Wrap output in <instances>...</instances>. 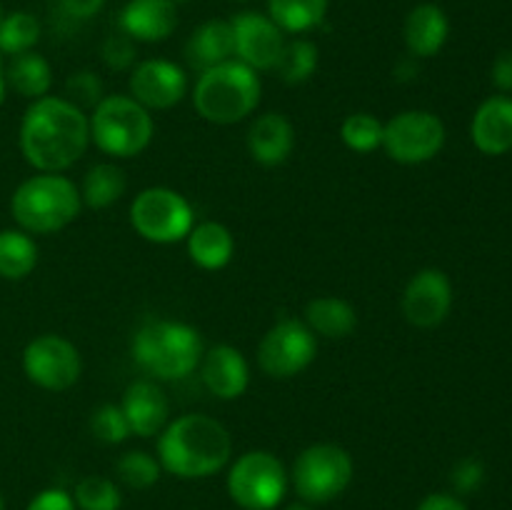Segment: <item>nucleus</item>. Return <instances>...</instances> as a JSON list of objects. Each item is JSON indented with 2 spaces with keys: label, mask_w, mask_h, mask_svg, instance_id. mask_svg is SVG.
<instances>
[{
  "label": "nucleus",
  "mask_w": 512,
  "mask_h": 510,
  "mask_svg": "<svg viewBox=\"0 0 512 510\" xmlns=\"http://www.w3.org/2000/svg\"><path fill=\"white\" fill-rule=\"evenodd\" d=\"M445 145V123L430 110H403L383 128V145L390 160L420 165L433 160Z\"/></svg>",
  "instance_id": "9d476101"
},
{
  "label": "nucleus",
  "mask_w": 512,
  "mask_h": 510,
  "mask_svg": "<svg viewBox=\"0 0 512 510\" xmlns=\"http://www.w3.org/2000/svg\"><path fill=\"white\" fill-rule=\"evenodd\" d=\"M115 473H118L120 483L128 485V488L148 490L158 483L163 468H160V460L155 455L145 453V450H128L115 463Z\"/></svg>",
  "instance_id": "7c9ffc66"
},
{
  "label": "nucleus",
  "mask_w": 512,
  "mask_h": 510,
  "mask_svg": "<svg viewBox=\"0 0 512 510\" xmlns=\"http://www.w3.org/2000/svg\"><path fill=\"white\" fill-rule=\"evenodd\" d=\"M228 495L243 510H273L288 493L290 475L268 450H248L228 470Z\"/></svg>",
  "instance_id": "6e6552de"
},
{
  "label": "nucleus",
  "mask_w": 512,
  "mask_h": 510,
  "mask_svg": "<svg viewBox=\"0 0 512 510\" xmlns=\"http://www.w3.org/2000/svg\"><path fill=\"white\" fill-rule=\"evenodd\" d=\"M5 90H8V85H5V63H3V53H0V105H3L5 100Z\"/></svg>",
  "instance_id": "79ce46f5"
},
{
  "label": "nucleus",
  "mask_w": 512,
  "mask_h": 510,
  "mask_svg": "<svg viewBox=\"0 0 512 510\" xmlns=\"http://www.w3.org/2000/svg\"><path fill=\"white\" fill-rule=\"evenodd\" d=\"M23 370L30 383H35L38 388L60 393L78 383L83 363H80L78 348L68 338L45 333L25 345Z\"/></svg>",
  "instance_id": "f8f14e48"
},
{
  "label": "nucleus",
  "mask_w": 512,
  "mask_h": 510,
  "mask_svg": "<svg viewBox=\"0 0 512 510\" xmlns=\"http://www.w3.org/2000/svg\"><path fill=\"white\" fill-rule=\"evenodd\" d=\"M485 480V468L478 458H463L453 468V475H450V483L458 493H475V490L483 485Z\"/></svg>",
  "instance_id": "e433bc0d"
},
{
  "label": "nucleus",
  "mask_w": 512,
  "mask_h": 510,
  "mask_svg": "<svg viewBox=\"0 0 512 510\" xmlns=\"http://www.w3.org/2000/svg\"><path fill=\"white\" fill-rule=\"evenodd\" d=\"M318 45L313 40H305V38H295V40H285L283 45V53H280L278 65V78L288 85H300L305 80L313 78V73L318 70Z\"/></svg>",
  "instance_id": "c85d7f7f"
},
{
  "label": "nucleus",
  "mask_w": 512,
  "mask_h": 510,
  "mask_svg": "<svg viewBox=\"0 0 512 510\" xmlns=\"http://www.w3.org/2000/svg\"><path fill=\"white\" fill-rule=\"evenodd\" d=\"M285 510H313V508H310L308 503H293V505H288Z\"/></svg>",
  "instance_id": "37998d69"
},
{
  "label": "nucleus",
  "mask_w": 512,
  "mask_h": 510,
  "mask_svg": "<svg viewBox=\"0 0 512 510\" xmlns=\"http://www.w3.org/2000/svg\"><path fill=\"white\" fill-rule=\"evenodd\" d=\"M90 143L113 158H135L155 135L153 115L130 95H105L88 115Z\"/></svg>",
  "instance_id": "423d86ee"
},
{
  "label": "nucleus",
  "mask_w": 512,
  "mask_h": 510,
  "mask_svg": "<svg viewBox=\"0 0 512 510\" xmlns=\"http://www.w3.org/2000/svg\"><path fill=\"white\" fill-rule=\"evenodd\" d=\"M65 93L70 95V103H75L78 108H95L105 98L103 80L90 70H78V73L70 75L65 80Z\"/></svg>",
  "instance_id": "f704fd0d"
},
{
  "label": "nucleus",
  "mask_w": 512,
  "mask_h": 510,
  "mask_svg": "<svg viewBox=\"0 0 512 510\" xmlns=\"http://www.w3.org/2000/svg\"><path fill=\"white\" fill-rule=\"evenodd\" d=\"M173 5H183V3H190V0H170Z\"/></svg>",
  "instance_id": "c03bdc74"
},
{
  "label": "nucleus",
  "mask_w": 512,
  "mask_h": 510,
  "mask_svg": "<svg viewBox=\"0 0 512 510\" xmlns=\"http://www.w3.org/2000/svg\"><path fill=\"white\" fill-rule=\"evenodd\" d=\"M130 98L148 110H168L188 95V73L165 58L143 60L128 80Z\"/></svg>",
  "instance_id": "4468645a"
},
{
  "label": "nucleus",
  "mask_w": 512,
  "mask_h": 510,
  "mask_svg": "<svg viewBox=\"0 0 512 510\" xmlns=\"http://www.w3.org/2000/svg\"><path fill=\"white\" fill-rule=\"evenodd\" d=\"M450 35V20L435 3H420L408 13L403 25L405 48L413 58H433L443 50Z\"/></svg>",
  "instance_id": "412c9836"
},
{
  "label": "nucleus",
  "mask_w": 512,
  "mask_h": 510,
  "mask_svg": "<svg viewBox=\"0 0 512 510\" xmlns=\"http://www.w3.org/2000/svg\"><path fill=\"white\" fill-rule=\"evenodd\" d=\"M303 323L320 338L343 340L358 328V313L348 300L335 298V295H320L305 305Z\"/></svg>",
  "instance_id": "b1692460"
},
{
  "label": "nucleus",
  "mask_w": 512,
  "mask_h": 510,
  "mask_svg": "<svg viewBox=\"0 0 512 510\" xmlns=\"http://www.w3.org/2000/svg\"><path fill=\"white\" fill-rule=\"evenodd\" d=\"M65 13L75 20H90L103 10L105 0H60Z\"/></svg>",
  "instance_id": "ea45409f"
},
{
  "label": "nucleus",
  "mask_w": 512,
  "mask_h": 510,
  "mask_svg": "<svg viewBox=\"0 0 512 510\" xmlns=\"http://www.w3.org/2000/svg\"><path fill=\"white\" fill-rule=\"evenodd\" d=\"M203 353L198 330L180 320H148L133 338V360L155 380L188 378L200 365Z\"/></svg>",
  "instance_id": "7ed1b4c3"
},
{
  "label": "nucleus",
  "mask_w": 512,
  "mask_h": 510,
  "mask_svg": "<svg viewBox=\"0 0 512 510\" xmlns=\"http://www.w3.org/2000/svg\"><path fill=\"white\" fill-rule=\"evenodd\" d=\"M235 40V60L260 70H275L280 53L285 45V33L263 13L255 10H243V13L230 18Z\"/></svg>",
  "instance_id": "ddd939ff"
},
{
  "label": "nucleus",
  "mask_w": 512,
  "mask_h": 510,
  "mask_svg": "<svg viewBox=\"0 0 512 510\" xmlns=\"http://www.w3.org/2000/svg\"><path fill=\"white\" fill-rule=\"evenodd\" d=\"M38 265V245L20 228L0 230V278L23 280Z\"/></svg>",
  "instance_id": "cd10ccee"
},
{
  "label": "nucleus",
  "mask_w": 512,
  "mask_h": 510,
  "mask_svg": "<svg viewBox=\"0 0 512 510\" xmlns=\"http://www.w3.org/2000/svg\"><path fill=\"white\" fill-rule=\"evenodd\" d=\"M233 438L220 420L185 413L158 435V460L165 473L183 480L210 478L230 463Z\"/></svg>",
  "instance_id": "f03ea898"
},
{
  "label": "nucleus",
  "mask_w": 512,
  "mask_h": 510,
  "mask_svg": "<svg viewBox=\"0 0 512 510\" xmlns=\"http://www.w3.org/2000/svg\"><path fill=\"white\" fill-rule=\"evenodd\" d=\"M125 188H128V180H125L123 168H118L115 163H98L83 175V183H80L78 190L83 205L93 210H103L118 203L125 195Z\"/></svg>",
  "instance_id": "bb28decb"
},
{
  "label": "nucleus",
  "mask_w": 512,
  "mask_h": 510,
  "mask_svg": "<svg viewBox=\"0 0 512 510\" xmlns=\"http://www.w3.org/2000/svg\"><path fill=\"white\" fill-rule=\"evenodd\" d=\"M240 3H248V0H240Z\"/></svg>",
  "instance_id": "de8ad7c7"
},
{
  "label": "nucleus",
  "mask_w": 512,
  "mask_h": 510,
  "mask_svg": "<svg viewBox=\"0 0 512 510\" xmlns=\"http://www.w3.org/2000/svg\"><path fill=\"white\" fill-rule=\"evenodd\" d=\"M25 510H78L75 508L73 495L65 493L63 488H48L40 490Z\"/></svg>",
  "instance_id": "4c0bfd02"
},
{
  "label": "nucleus",
  "mask_w": 512,
  "mask_h": 510,
  "mask_svg": "<svg viewBox=\"0 0 512 510\" xmlns=\"http://www.w3.org/2000/svg\"><path fill=\"white\" fill-rule=\"evenodd\" d=\"M200 378L210 395L220 400H235L248 390L250 365L233 345H213L200 360Z\"/></svg>",
  "instance_id": "f3484780"
},
{
  "label": "nucleus",
  "mask_w": 512,
  "mask_h": 510,
  "mask_svg": "<svg viewBox=\"0 0 512 510\" xmlns=\"http://www.w3.org/2000/svg\"><path fill=\"white\" fill-rule=\"evenodd\" d=\"M40 40V20L28 10H15L0 20V53L20 55L35 48Z\"/></svg>",
  "instance_id": "c756f323"
},
{
  "label": "nucleus",
  "mask_w": 512,
  "mask_h": 510,
  "mask_svg": "<svg viewBox=\"0 0 512 510\" xmlns=\"http://www.w3.org/2000/svg\"><path fill=\"white\" fill-rule=\"evenodd\" d=\"M0 20H3V8H0Z\"/></svg>",
  "instance_id": "49530a36"
},
{
  "label": "nucleus",
  "mask_w": 512,
  "mask_h": 510,
  "mask_svg": "<svg viewBox=\"0 0 512 510\" xmlns=\"http://www.w3.org/2000/svg\"><path fill=\"white\" fill-rule=\"evenodd\" d=\"M258 73L240 60H225L198 75L193 105L203 120L213 125H235L255 113L260 105Z\"/></svg>",
  "instance_id": "39448f33"
},
{
  "label": "nucleus",
  "mask_w": 512,
  "mask_h": 510,
  "mask_svg": "<svg viewBox=\"0 0 512 510\" xmlns=\"http://www.w3.org/2000/svg\"><path fill=\"white\" fill-rule=\"evenodd\" d=\"M383 128L373 113H353L340 125V138L353 153H373L383 145Z\"/></svg>",
  "instance_id": "473e14b6"
},
{
  "label": "nucleus",
  "mask_w": 512,
  "mask_h": 510,
  "mask_svg": "<svg viewBox=\"0 0 512 510\" xmlns=\"http://www.w3.org/2000/svg\"><path fill=\"white\" fill-rule=\"evenodd\" d=\"M453 308V283L438 268H425L403 290V315L415 328H438Z\"/></svg>",
  "instance_id": "2eb2a0df"
},
{
  "label": "nucleus",
  "mask_w": 512,
  "mask_h": 510,
  "mask_svg": "<svg viewBox=\"0 0 512 510\" xmlns=\"http://www.w3.org/2000/svg\"><path fill=\"white\" fill-rule=\"evenodd\" d=\"M5 85L10 90H15L20 98H45L50 93V88H53V68L35 50L13 55L10 63L5 65Z\"/></svg>",
  "instance_id": "393cba45"
},
{
  "label": "nucleus",
  "mask_w": 512,
  "mask_h": 510,
  "mask_svg": "<svg viewBox=\"0 0 512 510\" xmlns=\"http://www.w3.org/2000/svg\"><path fill=\"white\" fill-rule=\"evenodd\" d=\"M18 145L23 158L38 173H63L88 150V115L58 95L33 100L20 120Z\"/></svg>",
  "instance_id": "f257e3e1"
},
{
  "label": "nucleus",
  "mask_w": 512,
  "mask_h": 510,
  "mask_svg": "<svg viewBox=\"0 0 512 510\" xmlns=\"http://www.w3.org/2000/svg\"><path fill=\"white\" fill-rule=\"evenodd\" d=\"M130 225L143 240L155 245L180 243L195 225V210L183 193L153 185L130 203Z\"/></svg>",
  "instance_id": "1a4fd4ad"
},
{
  "label": "nucleus",
  "mask_w": 512,
  "mask_h": 510,
  "mask_svg": "<svg viewBox=\"0 0 512 510\" xmlns=\"http://www.w3.org/2000/svg\"><path fill=\"white\" fill-rule=\"evenodd\" d=\"M78 185L60 173H38L23 180L10 198V215L30 235H50L68 228L80 215Z\"/></svg>",
  "instance_id": "20e7f679"
},
{
  "label": "nucleus",
  "mask_w": 512,
  "mask_h": 510,
  "mask_svg": "<svg viewBox=\"0 0 512 510\" xmlns=\"http://www.w3.org/2000/svg\"><path fill=\"white\" fill-rule=\"evenodd\" d=\"M493 85L500 93H512V50H503L493 63Z\"/></svg>",
  "instance_id": "58836bf2"
},
{
  "label": "nucleus",
  "mask_w": 512,
  "mask_h": 510,
  "mask_svg": "<svg viewBox=\"0 0 512 510\" xmlns=\"http://www.w3.org/2000/svg\"><path fill=\"white\" fill-rule=\"evenodd\" d=\"M125 420L130 425V435L138 438H153L170 423V403L165 390L155 380L140 378L125 388L120 400Z\"/></svg>",
  "instance_id": "dca6fc26"
},
{
  "label": "nucleus",
  "mask_w": 512,
  "mask_h": 510,
  "mask_svg": "<svg viewBox=\"0 0 512 510\" xmlns=\"http://www.w3.org/2000/svg\"><path fill=\"white\" fill-rule=\"evenodd\" d=\"M73 500L78 510H120L123 495L115 480L103 478V475H85L75 485Z\"/></svg>",
  "instance_id": "2f4dec72"
},
{
  "label": "nucleus",
  "mask_w": 512,
  "mask_h": 510,
  "mask_svg": "<svg viewBox=\"0 0 512 510\" xmlns=\"http://www.w3.org/2000/svg\"><path fill=\"white\" fill-rule=\"evenodd\" d=\"M118 28L135 43H163L178 28V5L170 0H128L118 15Z\"/></svg>",
  "instance_id": "a211bd4d"
},
{
  "label": "nucleus",
  "mask_w": 512,
  "mask_h": 510,
  "mask_svg": "<svg viewBox=\"0 0 512 510\" xmlns=\"http://www.w3.org/2000/svg\"><path fill=\"white\" fill-rule=\"evenodd\" d=\"M0 510H5V498H3V493H0Z\"/></svg>",
  "instance_id": "a18cd8bd"
},
{
  "label": "nucleus",
  "mask_w": 512,
  "mask_h": 510,
  "mask_svg": "<svg viewBox=\"0 0 512 510\" xmlns=\"http://www.w3.org/2000/svg\"><path fill=\"white\" fill-rule=\"evenodd\" d=\"M470 138L485 155H505L512 150V98L493 95L478 105L470 123Z\"/></svg>",
  "instance_id": "6ab92c4d"
},
{
  "label": "nucleus",
  "mask_w": 512,
  "mask_h": 510,
  "mask_svg": "<svg viewBox=\"0 0 512 510\" xmlns=\"http://www.w3.org/2000/svg\"><path fill=\"white\" fill-rule=\"evenodd\" d=\"M418 510H468V505L450 493H433L428 498L420 500Z\"/></svg>",
  "instance_id": "a19ab883"
},
{
  "label": "nucleus",
  "mask_w": 512,
  "mask_h": 510,
  "mask_svg": "<svg viewBox=\"0 0 512 510\" xmlns=\"http://www.w3.org/2000/svg\"><path fill=\"white\" fill-rule=\"evenodd\" d=\"M295 148V128L283 113H265L250 125L248 153L265 168L283 165Z\"/></svg>",
  "instance_id": "aec40b11"
},
{
  "label": "nucleus",
  "mask_w": 512,
  "mask_h": 510,
  "mask_svg": "<svg viewBox=\"0 0 512 510\" xmlns=\"http://www.w3.org/2000/svg\"><path fill=\"white\" fill-rule=\"evenodd\" d=\"M185 245H188L190 260L203 270H223L235 255L233 233L215 220L195 223L185 238Z\"/></svg>",
  "instance_id": "5701e85b"
},
{
  "label": "nucleus",
  "mask_w": 512,
  "mask_h": 510,
  "mask_svg": "<svg viewBox=\"0 0 512 510\" xmlns=\"http://www.w3.org/2000/svg\"><path fill=\"white\" fill-rule=\"evenodd\" d=\"M90 430H93L95 438L108 445H120L130 438L128 420H125L120 405L113 403H105L95 410L93 418H90Z\"/></svg>",
  "instance_id": "72a5a7b5"
},
{
  "label": "nucleus",
  "mask_w": 512,
  "mask_h": 510,
  "mask_svg": "<svg viewBox=\"0 0 512 510\" xmlns=\"http://www.w3.org/2000/svg\"><path fill=\"white\" fill-rule=\"evenodd\" d=\"M328 5L330 0H268V18L283 33L303 35L323 23Z\"/></svg>",
  "instance_id": "a878e982"
},
{
  "label": "nucleus",
  "mask_w": 512,
  "mask_h": 510,
  "mask_svg": "<svg viewBox=\"0 0 512 510\" xmlns=\"http://www.w3.org/2000/svg\"><path fill=\"white\" fill-rule=\"evenodd\" d=\"M353 475L355 465L348 450L335 443H315L295 458L290 483L303 503L325 505L350 488Z\"/></svg>",
  "instance_id": "0eeeda50"
},
{
  "label": "nucleus",
  "mask_w": 512,
  "mask_h": 510,
  "mask_svg": "<svg viewBox=\"0 0 512 510\" xmlns=\"http://www.w3.org/2000/svg\"><path fill=\"white\" fill-rule=\"evenodd\" d=\"M100 55H103L105 65L110 70H128L135 65V58H138V48H135V40L128 38L125 33H110L108 38L103 40V48H100Z\"/></svg>",
  "instance_id": "c9c22d12"
},
{
  "label": "nucleus",
  "mask_w": 512,
  "mask_h": 510,
  "mask_svg": "<svg viewBox=\"0 0 512 510\" xmlns=\"http://www.w3.org/2000/svg\"><path fill=\"white\" fill-rule=\"evenodd\" d=\"M318 355V338L295 318H280L258 345V365L275 380H288L310 368Z\"/></svg>",
  "instance_id": "9b49d317"
},
{
  "label": "nucleus",
  "mask_w": 512,
  "mask_h": 510,
  "mask_svg": "<svg viewBox=\"0 0 512 510\" xmlns=\"http://www.w3.org/2000/svg\"><path fill=\"white\" fill-rule=\"evenodd\" d=\"M233 58L235 40L230 20H205L203 25L193 30V35L185 43V60H188L190 68L200 70V73Z\"/></svg>",
  "instance_id": "4be33fe9"
}]
</instances>
